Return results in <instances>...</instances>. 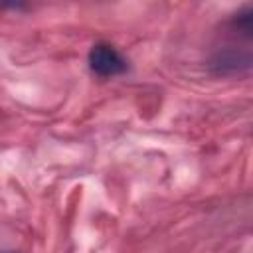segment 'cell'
I'll list each match as a JSON object with an SVG mask.
<instances>
[{
  "instance_id": "cell-2",
  "label": "cell",
  "mask_w": 253,
  "mask_h": 253,
  "mask_svg": "<svg viewBox=\"0 0 253 253\" xmlns=\"http://www.w3.org/2000/svg\"><path fill=\"white\" fill-rule=\"evenodd\" d=\"M251 65L249 51H239L235 47L219 49L211 59V69L217 75H235L241 71H247Z\"/></svg>"
},
{
  "instance_id": "cell-1",
  "label": "cell",
  "mask_w": 253,
  "mask_h": 253,
  "mask_svg": "<svg viewBox=\"0 0 253 253\" xmlns=\"http://www.w3.org/2000/svg\"><path fill=\"white\" fill-rule=\"evenodd\" d=\"M128 63L111 43H95L89 49V69L99 77H117L126 71Z\"/></svg>"
}]
</instances>
